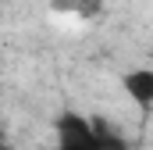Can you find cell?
Segmentation results:
<instances>
[{"mask_svg":"<svg viewBox=\"0 0 153 150\" xmlns=\"http://www.w3.org/2000/svg\"><path fill=\"white\" fill-rule=\"evenodd\" d=\"M53 129H57V150H100L93 118L82 111H64Z\"/></svg>","mask_w":153,"mask_h":150,"instance_id":"obj_1","label":"cell"},{"mask_svg":"<svg viewBox=\"0 0 153 150\" xmlns=\"http://www.w3.org/2000/svg\"><path fill=\"white\" fill-rule=\"evenodd\" d=\"M0 150H14V147H11V143H0Z\"/></svg>","mask_w":153,"mask_h":150,"instance_id":"obj_5","label":"cell"},{"mask_svg":"<svg viewBox=\"0 0 153 150\" xmlns=\"http://www.w3.org/2000/svg\"><path fill=\"white\" fill-rule=\"evenodd\" d=\"M125 93L139 107H150L153 104V68H132L125 75Z\"/></svg>","mask_w":153,"mask_h":150,"instance_id":"obj_2","label":"cell"},{"mask_svg":"<svg viewBox=\"0 0 153 150\" xmlns=\"http://www.w3.org/2000/svg\"><path fill=\"white\" fill-rule=\"evenodd\" d=\"M57 14H75V18H96L103 11V0H50Z\"/></svg>","mask_w":153,"mask_h":150,"instance_id":"obj_3","label":"cell"},{"mask_svg":"<svg viewBox=\"0 0 153 150\" xmlns=\"http://www.w3.org/2000/svg\"><path fill=\"white\" fill-rule=\"evenodd\" d=\"M93 129H96V143H100V150H132L128 140L117 132L107 118H93Z\"/></svg>","mask_w":153,"mask_h":150,"instance_id":"obj_4","label":"cell"}]
</instances>
